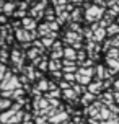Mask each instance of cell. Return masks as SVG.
Returning a JSON list of instances; mask_svg holds the SVG:
<instances>
[{
  "mask_svg": "<svg viewBox=\"0 0 119 124\" xmlns=\"http://www.w3.org/2000/svg\"><path fill=\"white\" fill-rule=\"evenodd\" d=\"M77 96H78V95L75 93L74 88H69V90L64 92V98H67V100H77Z\"/></svg>",
  "mask_w": 119,
  "mask_h": 124,
  "instance_id": "11",
  "label": "cell"
},
{
  "mask_svg": "<svg viewBox=\"0 0 119 124\" xmlns=\"http://www.w3.org/2000/svg\"><path fill=\"white\" fill-rule=\"evenodd\" d=\"M38 33L41 34V36H44V38H46V36H47V34L51 33L49 25H41V26H39V30H38Z\"/></svg>",
  "mask_w": 119,
  "mask_h": 124,
  "instance_id": "13",
  "label": "cell"
},
{
  "mask_svg": "<svg viewBox=\"0 0 119 124\" xmlns=\"http://www.w3.org/2000/svg\"><path fill=\"white\" fill-rule=\"evenodd\" d=\"M3 44V36H0V46Z\"/></svg>",
  "mask_w": 119,
  "mask_h": 124,
  "instance_id": "38",
  "label": "cell"
},
{
  "mask_svg": "<svg viewBox=\"0 0 119 124\" xmlns=\"http://www.w3.org/2000/svg\"><path fill=\"white\" fill-rule=\"evenodd\" d=\"M62 67H64V65H62V62H60V61H52V59L49 61V72H51V74H52V72H59Z\"/></svg>",
  "mask_w": 119,
  "mask_h": 124,
  "instance_id": "8",
  "label": "cell"
},
{
  "mask_svg": "<svg viewBox=\"0 0 119 124\" xmlns=\"http://www.w3.org/2000/svg\"><path fill=\"white\" fill-rule=\"evenodd\" d=\"M52 75H54V77H57V78H59V77H62V72H60V70H59V72H52Z\"/></svg>",
  "mask_w": 119,
  "mask_h": 124,
  "instance_id": "33",
  "label": "cell"
},
{
  "mask_svg": "<svg viewBox=\"0 0 119 124\" xmlns=\"http://www.w3.org/2000/svg\"><path fill=\"white\" fill-rule=\"evenodd\" d=\"M26 57H28V59H31V61H34V59H38V57H39V51L38 49L28 51V52H26Z\"/></svg>",
  "mask_w": 119,
  "mask_h": 124,
  "instance_id": "16",
  "label": "cell"
},
{
  "mask_svg": "<svg viewBox=\"0 0 119 124\" xmlns=\"http://www.w3.org/2000/svg\"><path fill=\"white\" fill-rule=\"evenodd\" d=\"M104 13V10L103 8H100V7H95V5H87V20L88 21H96V20L101 18V15Z\"/></svg>",
  "mask_w": 119,
  "mask_h": 124,
  "instance_id": "2",
  "label": "cell"
},
{
  "mask_svg": "<svg viewBox=\"0 0 119 124\" xmlns=\"http://www.w3.org/2000/svg\"><path fill=\"white\" fill-rule=\"evenodd\" d=\"M52 47H54L56 51H62V49H60V47H62V43H59V41H57V43H54V46H52Z\"/></svg>",
  "mask_w": 119,
  "mask_h": 124,
  "instance_id": "31",
  "label": "cell"
},
{
  "mask_svg": "<svg viewBox=\"0 0 119 124\" xmlns=\"http://www.w3.org/2000/svg\"><path fill=\"white\" fill-rule=\"evenodd\" d=\"M72 2H74V3H82L83 0H72Z\"/></svg>",
  "mask_w": 119,
  "mask_h": 124,
  "instance_id": "37",
  "label": "cell"
},
{
  "mask_svg": "<svg viewBox=\"0 0 119 124\" xmlns=\"http://www.w3.org/2000/svg\"><path fill=\"white\" fill-rule=\"evenodd\" d=\"M106 33L109 34V36L118 34V33H119V25H118V23H116V25H114V23H111V25H109V28L106 30Z\"/></svg>",
  "mask_w": 119,
  "mask_h": 124,
  "instance_id": "12",
  "label": "cell"
},
{
  "mask_svg": "<svg viewBox=\"0 0 119 124\" xmlns=\"http://www.w3.org/2000/svg\"><path fill=\"white\" fill-rule=\"evenodd\" d=\"M95 100V95L93 93H90V92H87L85 93V95H83V100H82V103H83V105H87L88 101H93ZM88 106V105H87Z\"/></svg>",
  "mask_w": 119,
  "mask_h": 124,
  "instance_id": "17",
  "label": "cell"
},
{
  "mask_svg": "<svg viewBox=\"0 0 119 124\" xmlns=\"http://www.w3.org/2000/svg\"><path fill=\"white\" fill-rule=\"evenodd\" d=\"M43 44H44V47H52V46H54V39H51V38H43Z\"/></svg>",
  "mask_w": 119,
  "mask_h": 124,
  "instance_id": "24",
  "label": "cell"
},
{
  "mask_svg": "<svg viewBox=\"0 0 119 124\" xmlns=\"http://www.w3.org/2000/svg\"><path fill=\"white\" fill-rule=\"evenodd\" d=\"M59 85H60V88H62L64 92H65V90H69V88H70V83H69V82H64V80L60 82Z\"/></svg>",
  "mask_w": 119,
  "mask_h": 124,
  "instance_id": "29",
  "label": "cell"
},
{
  "mask_svg": "<svg viewBox=\"0 0 119 124\" xmlns=\"http://www.w3.org/2000/svg\"><path fill=\"white\" fill-rule=\"evenodd\" d=\"M85 56H87V52H83V51H80V52L77 54V59H78V64H83V59H85Z\"/></svg>",
  "mask_w": 119,
  "mask_h": 124,
  "instance_id": "27",
  "label": "cell"
},
{
  "mask_svg": "<svg viewBox=\"0 0 119 124\" xmlns=\"http://www.w3.org/2000/svg\"><path fill=\"white\" fill-rule=\"evenodd\" d=\"M13 16H25V12H16V13H13Z\"/></svg>",
  "mask_w": 119,
  "mask_h": 124,
  "instance_id": "32",
  "label": "cell"
},
{
  "mask_svg": "<svg viewBox=\"0 0 119 124\" xmlns=\"http://www.w3.org/2000/svg\"><path fill=\"white\" fill-rule=\"evenodd\" d=\"M101 88H104V83H103L101 80H98V82H95V83H90V85H88V92L93 93V95H96Z\"/></svg>",
  "mask_w": 119,
  "mask_h": 124,
  "instance_id": "7",
  "label": "cell"
},
{
  "mask_svg": "<svg viewBox=\"0 0 119 124\" xmlns=\"http://www.w3.org/2000/svg\"><path fill=\"white\" fill-rule=\"evenodd\" d=\"M21 25H23V28H25L26 31H30V33H31V31H34V28H36V21H34V20L33 18H23L21 20Z\"/></svg>",
  "mask_w": 119,
  "mask_h": 124,
  "instance_id": "5",
  "label": "cell"
},
{
  "mask_svg": "<svg viewBox=\"0 0 119 124\" xmlns=\"http://www.w3.org/2000/svg\"><path fill=\"white\" fill-rule=\"evenodd\" d=\"M64 80L69 82V83H72V82L77 80V74H64Z\"/></svg>",
  "mask_w": 119,
  "mask_h": 124,
  "instance_id": "22",
  "label": "cell"
},
{
  "mask_svg": "<svg viewBox=\"0 0 119 124\" xmlns=\"http://www.w3.org/2000/svg\"><path fill=\"white\" fill-rule=\"evenodd\" d=\"M10 106H13L10 98H0V111H7Z\"/></svg>",
  "mask_w": 119,
  "mask_h": 124,
  "instance_id": "9",
  "label": "cell"
},
{
  "mask_svg": "<svg viewBox=\"0 0 119 124\" xmlns=\"http://www.w3.org/2000/svg\"><path fill=\"white\" fill-rule=\"evenodd\" d=\"M7 21V16L5 15H0V23H5Z\"/></svg>",
  "mask_w": 119,
  "mask_h": 124,
  "instance_id": "34",
  "label": "cell"
},
{
  "mask_svg": "<svg viewBox=\"0 0 119 124\" xmlns=\"http://www.w3.org/2000/svg\"><path fill=\"white\" fill-rule=\"evenodd\" d=\"M114 88H116V90H119V78L114 82Z\"/></svg>",
  "mask_w": 119,
  "mask_h": 124,
  "instance_id": "36",
  "label": "cell"
},
{
  "mask_svg": "<svg viewBox=\"0 0 119 124\" xmlns=\"http://www.w3.org/2000/svg\"><path fill=\"white\" fill-rule=\"evenodd\" d=\"M20 87H21V85H20V78L16 75H12V72H7L3 82L0 83L2 92H15V90H18Z\"/></svg>",
  "mask_w": 119,
  "mask_h": 124,
  "instance_id": "1",
  "label": "cell"
},
{
  "mask_svg": "<svg viewBox=\"0 0 119 124\" xmlns=\"http://www.w3.org/2000/svg\"><path fill=\"white\" fill-rule=\"evenodd\" d=\"M38 88L41 90V92H44V90H49V82L46 80V78H43V80H38Z\"/></svg>",
  "mask_w": 119,
  "mask_h": 124,
  "instance_id": "15",
  "label": "cell"
},
{
  "mask_svg": "<svg viewBox=\"0 0 119 124\" xmlns=\"http://www.w3.org/2000/svg\"><path fill=\"white\" fill-rule=\"evenodd\" d=\"M72 8H74V7L70 5V3H67V5H65V10H67V12H70V10H72Z\"/></svg>",
  "mask_w": 119,
  "mask_h": 124,
  "instance_id": "35",
  "label": "cell"
},
{
  "mask_svg": "<svg viewBox=\"0 0 119 124\" xmlns=\"http://www.w3.org/2000/svg\"><path fill=\"white\" fill-rule=\"evenodd\" d=\"M67 119H69V114L67 113H57L56 116H52V118H49V123L51 124H60V123H67Z\"/></svg>",
  "mask_w": 119,
  "mask_h": 124,
  "instance_id": "4",
  "label": "cell"
},
{
  "mask_svg": "<svg viewBox=\"0 0 119 124\" xmlns=\"http://www.w3.org/2000/svg\"><path fill=\"white\" fill-rule=\"evenodd\" d=\"M67 18H69V13H67V12H64V13H60V15H59L57 21H59V23H64V21H65Z\"/></svg>",
  "mask_w": 119,
  "mask_h": 124,
  "instance_id": "26",
  "label": "cell"
},
{
  "mask_svg": "<svg viewBox=\"0 0 119 124\" xmlns=\"http://www.w3.org/2000/svg\"><path fill=\"white\" fill-rule=\"evenodd\" d=\"M70 18L74 20V21H80V18H82V10L80 8H75L74 12H72V16Z\"/></svg>",
  "mask_w": 119,
  "mask_h": 124,
  "instance_id": "19",
  "label": "cell"
},
{
  "mask_svg": "<svg viewBox=\"0 0 119 124\" xmlns=\"http://www.w3.org/2000/svg\"><path fill=\"white\" fill-rule=\"evenodd\" d=\"M60 95H62V93L59 92V90H54V92H49L47 95H46V100H52V98L56 100V98H59Z\"/></svg>",
  "mask_w": 119,
  "mask_h": 124,
  "instance_id": "21",
  "label": "cell"
},
{
  "mask_svg": "<svg viewBox=\"0 0 119 124\" xmlns=\"http://www.w3.org/2000/svg\"><path fill=\"white\" fill-rule=\"evenodd\" d=\"M49 118H44V116H38V118L34 119V123L36 124H49V121H47Z\"/></svg>",
  "mask_w": 119,
  "mask_h": 124,
  "instance_id": "25",
  "label": "cell"
},
{
  "mask_svg": "<svg viewBox=\"0 0 119 124\" xmlns=\"http://www.w3.org/2000/svg\"><path fill=\"white\" fill-rule=\"evenodd\" d=\"M47 25H49L51 31H57L59 30V25H57V23H47Z\"/></svg>",
  "mask_w": 119,
  "mask_h": 124,
  "instance_id": "30",
  "label": "cell"
},
{
  "mask_svg": "<svg viewBox=\"0 0 119 124\" xmlns=\"http://www.w3.org/2000/svg\"><path fill=\"white\" fill-rule=\"evenodd\" d=\"M108 33H106V30H104V28H98V30L95 31V41H101V39H103V38L106 36Z\"/></svg>",
  "mask_w": 119,
  "mask_h": 124,
  "instance_id": "10",
  "label": "cell"
},
{
  "mask_svg": "<svg viewBox=\"0 0 119 124\" xmlns=\"http://www.w3.org/2000/svg\"><path fill=\"white\" fill-rule=\"evenodd\" d=\"M108 64L111 65L113 72H119V61L118 59H108Z\"/></svg>",
  "mask_w": 119,
  "mask_h": 124,
  "instance_id": "14",
  "label": "cell"
},
{
  "mask_svg": "<svg viewBox=\"0 0 119 124\" xmlns=\"http://www.w3.org/2000/svg\"><path fill=\"white\" fill-rule=\"evenodd\" d=\"M13 10H15V3H12V2H7L5 7H3V12H5V15H8V13H13Z\"/></svg>",
  "mask_w": 119,
  "mask_h": 124,
  "instance_id": "18",
  "label": "cell"
},
{
  "mask_svg": "<svg viewBox=\"0 0 119 124\" xmlns=\"http://www.w3.org/2000/svg\"><path fill=\"white\" fill-rule=\"evenodd\" d=\"M77 54H78V52H75L74 47H65V49H64V59H67V61L77 62Z\"/></svg>",
  "mask_w": 119,
  "mask_h": 124,
  "instance_id": "6",
  "label": "cell"
},
{
  "mask_svg": "<svg viewBox=\"0 0 119 124\" xmlns=\"http://www.w3.org/2000/svg\"><path fill=\"white\" fill-rule=\"evenodd\" d=\"M16 38H18V41L25 44L26 41H31V33L26 31L25 28H16Z\"/></svg>",
  "mask_w": 119,
  "mask_h": 124,
  "instance_id": "3",
  "label": "cell"
},
{
  "mask_svg": "<svg viewBox=\"0 0 119 124\" xmlns=\"http://www.w3.org/2000/svg\"><path fill=\"white\" fill-rule=\"evenodd\" d=\"M96 70H98V78H103V77H104V69L101 67V65H96Z\"/></svg>",
  "mask_w": 119,
  "mask_h": 124,
  "instance_id": "28",
  "label": "cell"
},
{
  "mask_svg": "<svg viewBox=\"0 0 119 124\" xmlns=\"http://www.w3.org/2000/svg\"><path fill=\"white\" fill-rule=\"evenodd\" d=\"M118 59L119 57V49H116V47H111V49L108 51V59Z\"/></svg>",
  "mask_w": 119,
  "mask_h": 124,
  "instance_id": "20",
  "label": "cell"
},
{
  "mask_svg": "<svg viewBox=\"0 0 119 124\" xmlns=\"http://www.w3.org/2000/svg\"><path fill=\"white\" fill-rule=\"evenodd\" d=\"M74 90H75L77 95H85V93H87V92H85V87H83V85H77V83L74 85Z\"/></svg>",
  "mask_w": 119,
  "mask_h": 124,
  "instance_id": "23",
  "label": "cell"
},
{
  "mask_svg": "<svg viewBox=\"0 0 119 124\" xmlns=\"http://www.w3.org/2000/svg\"><path fill=\"white\" fill-rule=\"evenodd\" d=\"M118 21H119V18H118Z\"/></svg>",
  "mask_w": 119,
  "mask_h": 124,
  "instance_id": "39",
  "label": "cell"
}]
</instances>
